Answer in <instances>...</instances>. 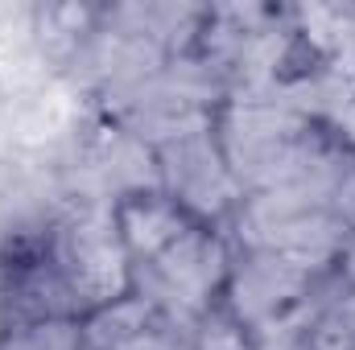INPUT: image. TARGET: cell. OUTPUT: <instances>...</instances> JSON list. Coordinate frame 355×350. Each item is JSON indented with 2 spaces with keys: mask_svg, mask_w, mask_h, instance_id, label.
Masks as SVG:
<instances>
[{
  "mask_svg": "<svg viewBox=\"0 0 355 350\" xmlns=\"http://www.w3.org/2000/svg\"><path fill=\"white\" fill-rule=\"evenodd\" d=\"M120 227H124V235H128L141 252H166L178 235H182L178 210L170 202H162V198H137V202H128Z\"/></svg>",
  "mask_w": 355,
  "mask_h": 350,
  "instance_id": "6da1fadb",
  "label": "cell"
}]
</instances>
